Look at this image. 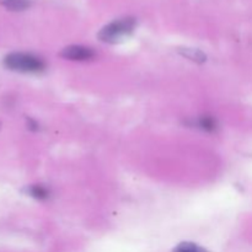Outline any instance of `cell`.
I'll return each instance as SVG.
<instances>
[{"instance_id": "1", "label": "cell", "mask_w": 252, "mask_h": 252, "mask_svg": "<svg viewBox=\"0 0 252 252\" xmlns=\"http://www.w3.org/2000/svg\"><path fill=\"white\" fill-rule=\"evenodd\" d=\"M4 65L10 70L25 74H39L46 70V63L41 57L26 52H15L4 58Z\"/></svg>"}, {"instance_id": "2", "label": "cell", "mask_w": 252, "mask_h": 252, "mask_svg": "<svg viewBox=\"0 0 252 252\" xmlns=\"http://www.w3.org/2000/svg\"><path fill=\"white\" fill-rule=\"evenodd\" d=\"M135 27H137V21L134 17H122L103 26L97 36L100 41L105 43H118L130 36Z\"/></svg>"}, {"instance_id": "3", "label": "cell", "mask_w": 252, "mask_h": 252, "mask_svg": "<svg viewBox=\"0 0 252 252\" xmlns=\"http://www.w3.org/2000/svg\"><path fill=\"white\" fill-rule=\"evenodd\" d=\"M61 54L64 59L73 62H89L93 61L96 57L95 51L93 48L81 46V44H73V46L65 47Z\"/></svg>"}, {"instance_id": "4", "label": "cell", "mask_w": 252, "mask_h": 252, "mask_svg": "<svg viewBox=\"0 0 252 252\" xmlns=\"http://www.w3.org/2000/svg\"><path fill=\"white\" fill-rule=\"evenodd\" d=\"M192 126H194L197 129H201L206 133H214L217 132L219 128L217 118L211 115L198 116V117L193 121V125Z\"/></svg>"}, {"instance_id": "5", "label": "cell", "mask_w": 252, "mask_h": 252, "mask_svg": "<svg viewBox=\"0 0 252 252\" xmlns=\"http://www.w3.org/2000/svg\"><path fill=\"white\" fill-rule=\"evenodd\" d=\"M26 192L30 197L38 199V201H47L52 196L51 189L44 185H31V186L27 187Z\"/></svg>"}, {"instance_id": "6", "label": "cell", "mask_w": 252, "mask_h": 252, "mask_svg": "<svg viewBox=\"0 0 252 252\" xmlns=\"http://www.w3.org/2000/svg\"><path fill=\"white\" fill-rule=\"evenodd\" d=\"M179 53L181 54L182 57L185 58L189 59V61L194 62V63H204L207 62V56L199 49H194V48H189V47H186V48H181L179 51Z\"/></svg>"}, {"instance_id": "7", "label": "cell", "mask_w": 252, "mask_h": 252, "mask_svg": "<svg viewBox=\"0 0 252 252\" xmlns=\"http://www.w3.org/2000/svg\"><path fill=\"white\" fill-rule=\"evenodd\" d=\"M0 5L10 11H24L29 9L31 1L30 0H0Z\"/></svg>"}, {"instance_id": "8", "label": "cell", "mask_w": 252, "mask_h": 252, "mask_svg": "<svg viewBox=\"0 0 252 252\" xmlns=\"http://www.w3.org/2000/svg\"><path fill=\"white\" fill-rule=\"evenodd\" d=\"M172 252H208V251H207L204 248H202V246L197 245V244L186 241V243L179 244Z\"/></svg>"}]
</instances>
